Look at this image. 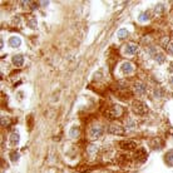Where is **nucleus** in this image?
I'll return each mask as SVG.
<instances>
[{"label":"nucleus","mask_w":173,"mask_h":173,"mask_svg":"<svg viewBox=\"0 0 173 173\" xmlns=\"http://www.w3.org/2000/svg\"><path fill=\"white\" fill-rule=\"evenodd\" d=\"M139 20H141V21L148 20V14H147V13H144V14H141V15H139Z\"/></svg>","instance_id":"obj_22"},{"label":"nucleus","mask_w":173,"mask_h":173,"mask_svg":"<svg viewBox=\"0 0 173 173\" xmlns=\"http://www.w3.org/2000/svg\"><path fill=\"white\" fill-rule=\"evenodd\" d=\"M108 133L111 134H124L125 133V129L123 127H122L121 124L118 123H111L108 125Z\"/></svg>","instance_id":"obj_3"},{"label":"nucleus","mask_w":173,"mask_h":173,"mask_svg":"<svg viewBox=\"0 0 173 173\" xmlns=\"http://www.w3.org/2000/svg\"><path fill=\"white\" fill-rule=\"evenodd\" d=\"M20 43H21V40L19 36H11L10 39H9V44H10L11 48H18V46L20 45Z\"/></svg>","instance_id":"obj_11"},{"label":"nucleus","mask_w":173,"mask_h":173,"mask_svg":"<svg viewBox=\"0 0 173 173\" xmlns=\"http://www.w3.org/2000/svg\"><path fill=\"white\" fill-rule=\"evenodd\" d=\"M119 146H121V148L124 150H133L137 148V143L134 142V141H122V142L119 143Z\"/></svg>","instance_id":"obj_6"},{"label":"nucleus","mask_w":173,"mask_h":173,"mask_svg":"<svg viewBox=\"0 0 173 173\" xmlns=\"http://www.w3.org/2000/svg\"><path fill=\"white\" fill-rule=\"evenodd\" d=\"M158 142H161V139H153L152 141V148H154V149H158V148H161V146L162 144L161 143H158Z\"/></svg>","instance_id":"obj_15"},{"label":"nucleus","mask_w":173,"mask_h":173,"mask_svg":"<svg viewBox=\"0 0 173 173\" xmlns=\"http://www.w3.org/2000/svg\"><path fill=\"white\" fill-rule=\"evenodd\" d=\"M154 56H156V60L158 63H163V60H164V56H163L162 53H157Z\"/></svg>","instance_id":"obj_19"},{"label":"nucleus","mask_w":173,"mask_h":173,"mask_svg":"<svg viewBox=\"0 0 173 173\" xmlns=\"http://www.w3.org/2000/svg\"><path fill=\"white\" fill-rule=\"evenodd\" d=\"M133 89H134V92L138 93V94H144L147 88H146V84H143L142 82H137V83L134 84Z\"/></svg>","instance_id":"obj_10"},{"label":"nucleus","mask_w":173,"mask_h":173,"mask_svg":"<svg viewBox=\"0 0 173 173\" xmlns=\"http://www.w3.org/2000/svg\"><path fill=\"white\" fill-rule=\"evenodd\" d=\"M19 141H20V136H19L17 132H14V133L10 136V143L14 144V146H17V144L19 143Z\"/></svg>","instance_id":"obj_13"},{"label":"nucleus","mask_w":173,"mask_h":173,"mask_svg":"<svg viewBox=\"0 0 173 173\" xmlns=\"http://www.w3.org/2000/svg\"><path fill=\"white\" fill-rule=\"evenodd\" d=\"M11 62H13V64H14L15 67H21V65L24 64V58H23V55H21V54H15L11 58Z\"/></svg>","instance_id":"obj_9"},{"label":"nucleus","mask_w":173,"mask_h":173,"mask_svg":"<svg viewBox=\"0 0 173 173\" xmlns=\"http://www.w3.org/2000/svg\"><path fill=\"white\" fill-rule=\"evenodd\" d=\"M171 82H172V84H173V77H172V79H171Z\"/></svg>","instance_id":"obj_24"},{"label":"nucleus","mask_w":173,"mask_h":173,"mask_svg":"<svg viewBox=\"0 0 173 173\" xmlns=\"http://www.w3.org/2000/svg\"><path fill=\"white\" fill-rule=\"evenodd\" d=\"M127 129H133L134 127H136V124H134V121H132V119H128V122H127Z\"/></svg>","instance_id":"obj_18"},{"label":"nucleus","mask_w":173,"mask_h":173,"mask_svg":"<svg viewBox=\"0 0 173 173\" xmlns=\"http://www.w3.org/2000/svg\"><path fill=\"white\" fill-rule=\"evenodd\" d=\"M164 161H166V163H167V164L173 166V150H169L167 154H166Z\"/></svg>","instance_id":"obj_14"},{"label":"nucleus","mask_w":173,"mask_h":173,"mask_svg":"<svg viewBox=\"0 0 173 173\" xmlns=\"http://www.w3.org/2000/svg\"><path fill=\"white\" fill-rule=\"evenodd\" d=\"M133 159L138 163H143L147 159V150L144 148H139L138 150H136V153L133 154Z\"/></svg>","instance_id":"obj_4"},{"label":"nucleus","mask_w":173,"mask_h":173,"mask_svg":"<svg viewBox=\"0 0 173 173\" xmlns=\"http://www.w3.org/2000/svg\"><path fill=\"white\" fill-rule=\"evenodd\" d=\"M10 159L13 162H17L18 159H19V153L18 152H11V154H10Z\"/></svg>","instance_id":"obj_20"},{"label":"nucleus","mask_w":173,"mask_h":173,"mask_svg":"<svg viewBox=\"0 0 173 173\" xmlns=\"http://www.w3.org/2000/svg\"><path fill=\"white\" fill-rule=\"evenodd\" d=\"M167 49H168V52L171 53V54H173V42L169 43V45L167 46Z\"/></svg>","instance_id":"obj_23"},{"label":"nucleus","mask_w":173,"mask_h":173,"mask_svg":"<svg viewBox=\"0 0 173 173\" xmlns=\"http://www.w3.org/2000/svg\"><path fill=\"white\" fill-rule=\"evenodd\" d=\"M133 70H134V67H133V64L129 63V62H124L123 64L121 65V72L123 74H131Z\"/></svg>","instance_id":"obj_7"},{"label":"nucleus","mask_w":173,"mask_h":173,"mask_svg":"<svg viewBox=\"0 0 173 173\" xmlns=\"http://www.w3.org/2000/svg\"><path fill=\"white\" fill-rule=\"evenodd\" d=\"M132 111L133 113H136L138 115H144L148 113V107L147 104H144L143 102H139V100H133V103H132Z\"/></svg>","instance_id":"obj_2"},{"label":"nucleus","mask_w":173,"mask_h":173,"mask_svg":"<svg viewBox=\"0 0 173 173\" xmlns=\"http://www.w3.org/2000/svg\"><path fill=\"white\" fill-rule=\"evenodd\" d=\"M128 35V31H127V29H121L118 31V36H119V39H124L125 36Z\"/></svg>","instance_id":"obj_17"},{"label":"nucleus","mask_w":173,"mask_h":173,"mask_svg":"<svg viewBox=\"0 0 173 173\" xmlns=\"http://www.w3.org/2000/svg\"><path fill=\"white\" fill-rule=\"evenodd\" d=\"M78 134H79V128H78V127L72 128V129H70V137L75 138V137H78Z\"/></svg>","instance_id":"obj_16"},{"label":"nucleus","mask_w":173,"mask_h":173,"mask_svg":"<svg viewBox=\"0 0 173 173\" xmlns=\"http://www.w3.org/2000/svg\"><path fill=\"white\" fill-rule=\"evenodd\" d=\"M129 159H131V157L128 156V154H125V153H121V154L118 156V163H128L129 162Z\"/></svg>","instance_id":"obj_12"},{"label":"nucleus","mask_w":173,"mask_h":173,"mask_svg":"<svg viewBox=\"0 0 173 173\" xmlns=\"http://www.w3.org/2000/svg\"><path fill=\"white\" fill-rule=\"evenodd\" d=\"M122 112H123V108H122V107H119L117 104H113V105H109L108 108H105L103 113H104V115L107 118L113 119V118L119 117V115L122 114Z\"/></svg>","instance_id":"obj_1"},{"label":"nucleus","mask_w":173,"mask_h":173,"mask_svg":"<svg viewBox=\"0 0 173 173\" xmlns=\"http://www.w3.org/2000/svg\"><path fill=\"white\" fill-rule=\"evenodd\" d=\"M97 149H98V148H97V146H94V144L92 143L89 146V148H88V153H95Z\"/></svg>","instance_id":"obj_21"},{"label":"nucleus","mask_w":173,"mask_h":173,"mask_svg":"<svg viewBox=\"0 0 173 173\" xmlns=\"http://www.w3.org/2000/svg\"><path fill=\"white\" fill-rule=\"evenodd\" d=\"M103 134V128L100 125H94L89 132V138L90 139H97V138L102 137Z\"/></svg>","instance_id":"obj_5"},{"label":"nucleus","mask_w":173,"mask_h":173,"mask_svg":"<svg viewBox=\"0 0 173 173\" xmlns=\"http://www.w3.org/2000/svg\"><path fill=\"white\" fill-rule=\"evenodd\" d=\"M137 50H138V46L136 45V44H127L125 45V48H124V53L127 55H133V54H136L137 53Z\"/></svg>","instance_id":"obj_8"}]
</instances>
